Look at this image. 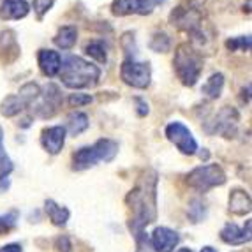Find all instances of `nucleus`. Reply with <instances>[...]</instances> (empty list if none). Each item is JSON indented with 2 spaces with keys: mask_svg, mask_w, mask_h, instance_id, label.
<instances>
[{
  "mask_svg": "<svg viewBox=\"0 0 252 252\" xmlns=\"http://www.w3.org/2000/svg\"><path fill=\"white\" fill-rule=\"evenodd\" d=\"M226 48L229 51H249L251 50V37L249 35H240L226 41Z\"/></svg>",
  "mask_w": 252,
  "mask_h": 252,
  "instance_id": "bb28decb",
  "label": "nucleus"
},
{
  "mask_svg": "<svg viewBox=\"0 0 252 252\" xmlns=\"http://www.w3.org/2000/svg\"><path fill=\"white\" fill-rule=\"evenodd\" d=\"M229 212L235 215H245L251 212V196L245 190L235 189L229 194Z\"/></svg>",
  "mask_w": 252,
  "mask_h": 252,
  "instance_id": "f3484780",
  "label": "nucleus"
},
{
  "mask_svg": "<svg viewBox=\"0 0 252 252\" xmlns=\"http://www.w3.org/2000/svg\"><path fill=\"white\" fill-rule=\"evenodd\" d=\"M13 171V160L7 156L0 159V192L9 189V175Z\"/></svg>",
  "mask_w": 252,
  "mask_h": 252,
  "instance_id": "b1692460",
  "label": "nucleus"
},
{
  "mask_svg": "<svg viewBox=\"0 0 252 252\" xmlns=\"http://www.w3.org/2000/svg\"><path fill=\"white\" fill-rule=\"evenodd\" d=\"M59 76L67 89H92V87H95L99 83L101 69L94 65L92 62H89V60L78 57V55H67L62 60Z\"/></svg>",
  "mask_w": 252,
  "mask_h": 252,
  "instance_id": "f03ea898",
  "label": "nucleus"
},
{
  "mask_svg": "<svg viewBox=\"0 0 252 252\" xmlns=\"http://www.w3.org/2000/svg\"><path fill=\"white\" fill-rule=\"evenodd\" d=\"M159 4H162V0H113L111 13L115 16H129V14L147 16Z\"/></svg>",
  "mask_w": 252,
  "mask_h": 252,
  "instance_id": "9d476101",
  "label": "nucleus"
},
{
  "mask_svg": "<svg viewBox=\"0 0 252 252\" xmlns=\"http://www.w3.org/2000/svg\"><path fill=\"white\" fill-rule=\"evenodd\" d=\"M127 205L132 210L129 227L138 235L157 217V175L154 171L145 173L139 184L127 196Z\"/></svg>",
  "mask_w": 252,
  "mask_h": 252,
  "instance_id": "f257e3e1",
  "label": "nucleus"
},
{
  "mask_svg": "<svg viewBox=\"0 0 252 252\" xmlns=\"http://www.w3.org/2000/svg\"><path fill=\"white\" fill-rule=\"evenodd\" d=\"M222 89H224V74L222 72H214V74L206 80V83L203 85L201 92L205 94L208 99H219L220 94H222Z\"/></svg>",
  "mask_w": 252,
  "mask_h": 252,
  "instance_id": "412c9836",
  "label": "nucleus"
},
{
  "mask_svg": "<svg viewBox=\"0 0 252 252\" xmlns=\"http://www.w3.org/2000/svg\"><path fill=\"white\" fill-rule=\"evenodd\" d=\"M150 48L154 51H157V53H166L171 48V41H169V37L164 32H156V34L152 35Z\"/></svg>",
  "mask_w": 252,
  "mask_h": 252,
  "instance_id": "393cba45",
  "label": "nucleus"
},
{
  "mask_svg": "<svg viewBox=\"0 0 252 252\" xmlns=\"http://www.w3.org/2000/svg\"><path fill=\"white\" fill-rule=\"evenodd\" d=\"M206 215V208L205 205H203L199 199H196V201L190 203L189 206V217L192 219V222H199V220H203Z\"/></svg>",
  "mask_w": 252,
  "mask_h": 252,
  "instance_id": "cd10ccee",
  "label": "nucleus"
},
{
  "mask_svg": "<svg viewBox=\"0 0 252 252\" xmlns=\"http://www.w3.org/2000/svg\"><path fill=\"white\" fill-rule=\"evenodd\" d=\"M30 13L27 0H4L0 4V18L2 20H21Z\"/></svg>",
  "mask_w": 252,
  "mask_h": 252,
  "instance_id": "dca6fc26",
  "label": "nucleus"
},
{
  "mask_svg": "<svg viewBox=\"0 0 252 252\" xmlns=\"http://www.w3.org/2000/svg\"><path fill=\"white\" fill-rule=\"evenodd\" d=\"M150 238V244L156 252H173L175 247L180 242V236L177 231H173L169 227H156Z\"/></svg>",
  "mask_w": 252,
  "mask_h": 252,
  "instance_id": "f8f14e48",
  "label": "nucleus"
},
{
  "mask_svg": "<svg viewBox=\"0 0 252 252\" xmlns=\"http://www.w3.org/2000/svg\"><path fill=\"white\" fill-rule=\"evenodd\" d=\"M60 104H62V94L57 85L48 83L44 90L39 92V97L32 102V111L35 117L39 118H51L57 111H59Z\"/></svg>",
  "mask_w": 252,
  "mask_h": 252,
  "instance_id": "0eeeda50",
  "label": "nucleus"
},
{
  "mask_svg": "<svg viewBox=\"0 0 252 252\" xmlns=\"http://www.w3.org/2000/svg\"><path fill=\"white\" fill-rule=\"evenodd\" d=\"M240 122V115L233 106H224L214 118V127L208 129L210 134H222L224 138H235L236 134V127H238Z\"/></svg>",
  "mask_w": 252,
  "mask_h": 252,
  "instance_id": "9b49d317",
  "label": "nucleus"
},
{
  "mask_svg": "<svg viewBox=\"0 0 252 252\" xmlns=\"http://www.w3.org/2000/svg\"><path fill=\"white\" fill-rule=\"evenodd\" d=\"M203 55L198 51L190 42H182L177 46L175 59H173V67L177 72L178 80L185 87H194L198 83L199 76L203 72Z\"/></svg>",
  "mask_w": 252,
  "mask_h": 252,
  "instance_id": "7ed1b4c3",
  "label": "nucleus"
},
{
  "mask_svg": "<svg viewBox=\"0 0 252 252\" xmlns=\"http://www.w3.org/2000/svg\"><path fill=\"white\" fill-rule=\"evenodd\" d=\"M120 78L132 89L145 90L152 83V67L148 62H139L136 57H126L120 67Z\"/></svg>",
  "mask_w": 252,
  "mask_h": 252,
  "instance_id": "423d86ee",
  "label": "nucleus"
},
{
  "mask_svg": "<svg viewBox=\"0 0 252 252\" xmlns=\"http://www.w3.org/2000/svg\"><path fill=\"white\" fill-rule=\"evenodd\" d=\"M32 4H34V11H35V14H37V18L39 20H42L44 14L53 7L55 0H34Z\"/></svg>",
  "mask_w": 252,
  "mask_h": 252,
  "instance_id": "c756f323",
  "label": "nucleus"
},
{
  "mask_svg": "<svg viewBox=\"0 0 252 252\" xmlns=\"http://www.w3.org/2000/svg\"><path fill=\"white\" fill-rule=\"evenodd\" d=\"M37 62H39V69L42 71V74L48 76V78H53V76H57L60 71L62 57L53 50H39Z\"/></svg>",
  "mask_w": 252,
  "mask_h": 252,
  "instance_id": "2eb2a0df",
  "label": "nucleus"
},
{
  "mask_svg": "<svg viewBox=\"0 0 252 252\" xmlns=\"http://www.w3.org/2000/svg\"><path fill=\"white\" fill-rule=\"evenodd\" d=\"M18 222V212H9L5 215H0V236L7 235L16 227Z\"/></svg>",
  "mask_w": 252,
  "mask_h": 252,
  "instance_id": "a878e982",
  "label": "nucleus"
},
{
  "mask_svg": "<svg viewBox=\"0 0 252 252\" xmlns=\"http://www.w3.org/2000/svg\"><path fill=\"white\" fill-rule=\"evenodd\" d=\"M178 252H192V251H190V249H180Z\"/></svg>",
  "mask_w": 252,
  "mask_h": 252,
  "instance_id": "e433bc0d",
  "label": "nucleus"
},
{
  "mask_svg": "<svg viewBox=\"0 0 252 252\" xmlns=\"http://www.w3.org/2000/svg\"><path fill=\"white\" fill-rule=\"evenodd\" d=\"M118 154V143L113 139H99L92 147H83L74 152L72 156V169L85 171L99 162H111Z\"/></svg>",
  "mask_w": 252,
  "mask_h": 252,
  "instance_id": "20e7f679",
  "label": "nucleus"
},
{
  "mask_svg": "<svg viewBox=\"0 0 252 252\" xmlns=\"http://www.w3.org/2000/svg\"><path fill=\"white\" fill-rule=\"evenodd\" d=\"M76 41H78V30L72 25L60 27L57 35L53 37L55 46L60 48V50H71L76 44Z\"/></svg>",
  "mask_w": 252,
  "mask_h": 252,
  "instance_id": "6ab92c4d",
  "label": "nucleus"
},
{
  "mask_svg": "<svg viewBox=\"0 0 252 252\" xmlns=\"http://www.w3.org/2000/svg\"><path fill=\"white\" fill-rule=\"evenodd\" d=\"M67 101L72 108H81V106L92 102V95H89V94H71Z\"/></svg>",
  "mask_w": 252,
  "mask_h": 252,
  "instance_id": "7c9ffc66",
  "label": "nucleus"
},
{
  "mask_svg": "<svg viewBox=\"0 0 252 252\" xmlns=\"http://www.w3.org/2000/svg\"><path fill=\"white\" fill-rule=\"evenodd\" d=\"M134 102L138 104V115L139 117H145V115H148V102H145L143 99H139V97H136L134 99Z\"/></svg>",
  "mask_w": 252,
  "mask_h": 252,
  "instance_id": "2f4dec72",
  "label": "nucleus"
},
{
  "mask_svg": "<svg viewBox=\"0 0 252 252\" xmlns=\"http://www.w3.org/2000/svg\"><path fill=\"white\" fill-rule=\"evenodd\" d=\"M85 53L89 55L90 59H94L99 63H106L108 60V53H106V44L102 41H90L85 46Z\"/></svg>",
  "mask_w": 252,
  "mask_h": 252,
  "instance_id": "5701e85b",
  "label": "nucleus"
},
{
  "mask_svg": "<svg viewBox=\"0 0 252 252\" xmlns=\"http://www.w3.org/2000/svg\"><path fill=\"white\" fill-rule=\"evenodd\" d=\"M169 21H171L173 27H177L180 30H185L187 34H194L196 30H199L205 25V20H203L201 11H192L189 7H177L173 9L171 14H169Z\"/></svg>",
  "mask_w": 252,
  "mask_h": 252,
  "instance_id": "1a4fd4ad",
  "label": "nucleus"
},
{
  "mask_svg": "<svg viewBox=\"0 0 252 252\" xmlns=\"http://www.w3.org/2000/svg\"><path fill=\"white\" fill-rule=\"evenodd\" d=\"M65 134L67 130L62 126H55V127H48L41 132V145L42 148L51 154V156H57L60 150L63 148L65 143Z\"/></svg>",
  "mask_w": 252,
  "mask_h": 252,
  "instance_id": "ddd939ff",
  "label": "nucleus"
},
{
  "mask_svg": "<svg viewBox=\"0 0 252 252\" xmlns=\"http://www.w3.org/2000/svg\"><path fill=\"white\" fill-rule=\"evenodd\" d=\"M134 238H136V252H156L150 244V238H148V235L145 231L134 235Z\"/></svg>",
  "mask_w": 252,
  "mask_h": 252,
  "instance_id": "c85d7f7f",
  "label": "nucleus"
},
{
  "mask_svg": "<svg viewBox=\"0 0 252 252\" xmlns=\"http://www.w3.org/2000/svg\"><path fill=\"white\" fill-rule=\"evenodd\" d=\"M90 122H89V117L85 113H81V111H76V113H71L67 118V129L69 134L71 136H78L81 134V132H85V130L89 129Z\"/></svg>",
  "mask_w": 252,
  "mask_h": 252,
  "instance_id": "4be33fe9",
  "label": "nucleus"
},
{
  "mask_svg": "<svg viewBox=\"0 0 252 252\" xmlns=\"http://www.w3.org/2000/svg\"><path fill=\"white\" fill-rule=\"evenodd\" d=\"M5 156H7V154H5V148H4V130L0 127V159Z\"/></svg>",
  "mask_w": 252,
  "mask_h": 252,
  "instance_id": "f704fd0d",
  "label": "nucleus"
},
{
  "mask_svg": "<svg viewBox=\"0 0 252 252\" xmlns=\"http://www.w3.org/2000/svg\"><path fill=\"white\" fill-rule=\"evenodd\" d=\"M201 252H217V251H215L214 247H203V249H201Z\"/></svg>",
  "mask_w": 252,
  "mask_h": 252,
  "instance_id": "c9c22d12",
  "label": "nucleus"
},
{
  "mask_svg": "<svg viewBox=\"0 0 252 252\" xmlns=\"http://www.w3.org/2000/svg\"><path fill=\"white\" fill-rule=\"evenodd\" d=\"M27 106H29V102H27L20 94H13V95H7L4 101L0 102V113L7 118L16 117V115L21 113Z\"/></svg>",
  "mask_w": 252,
  "mask_h": 252,
  "instance_id": "a211bd4d",
  "label": "nucleus"
},
{
  "mask_svg": "<svg viewBox=\"0 0 252 252\" xmlns=\"http://www.w3.org/2000/svg\"><path fill=\"white\" fill-rule=\"evenodd\" d=\"M44 208H46V214L48 217H50V220L55 224V226H65L69 220V217H71V212L65 208V206H60L57 205V203L53 201V199H46V203H44Z\"/></svg>",
  "mask_w": 252,
  "mask_h": 252,
  "instance_id": "aec40b11",
  "label": "nucleus"
},
{
  "mask_svg": "<svg viewBox=\"0 0 252 252\" xmlns=\"http://www.w3.org/2000/svg\"><path fill=\"white\" fill-rule=\"evenodd\" d=\"M166 138L185 156H194L198 150V141L194 139L189 127H185L182 122L168 124L166 126Z\"/></svg>",
  "mask_w": 252,
  "mask_h": 252,
  "instance_id": "6e6552de",
  "label": "nucleus"
},
{
  "mask_svg": "<svg viewBox=\"0 0 252 252\" xmlns=\"http://www.w3.org/2000/svg\"><path fill=\"white\" fill-rule=\"evenodd\" d=\"M251 220H247V224L244 227H238L236 224L229 222L220 229V238H222V242H226L229 245L247 244V242H251Z\"/></svg>",
  "mask_w": 252,
  "mask_h": 252,
  "instance_id": "4468645a",
  "label": "nucleus"
},
{
  "mask_svg": "<svg viewBox=\"0 0 252 252\" xmlns=\"http://www.w3.org/2000/svg\"><path fill=\"white\" fill-rule=\"evenodd\" d=\"M187 4H189V9H192V11H201L203 5L206 4V0H187Z\"/></svg>",
  "mask_w": 252,
  "mask_h": 252,
  "instance_id": "473e14b6",
  "label": "nucleus"
},
{
  "mask_svg": "<svg viewBox=\"0 0 252 252\" xmlns=\"http://www.w3.org/2000/svg\"><path fill=\"white\" fill-rule=\"evenodd\" d=\"M187 184L198 192H206L214 187L226 184V173L219 164H205V166L194 168L187 175Z\"/></svg>",
  "mask_w": 252,
  "mask_h": 252,
  "instance_id": "39448f33",
  "label": "nucleus"
},
{
  "mask_svg": "<svg viewBox=\"0 0 252 252\" xmlns=\"http://www.w3.org/2000/svg\"><path fill=\"white\" fill-rule=\"evenodd\" d=\"M0 252H23V249H21L20 244H9L0 247Z\"/></svg>",
  "mask_w": 252,
  "mask_h": 252,
  "instance_id": "72a5a7b5",
  "label": "nucleus"
}]
</instances>
